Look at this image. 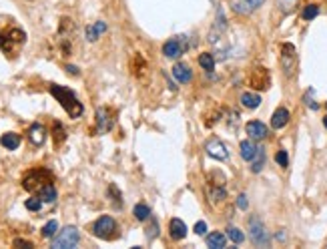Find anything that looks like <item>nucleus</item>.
I'll return each instance as SVG.
<instances>
[{"instance_id": "obj_1", "label": "nucleus", "mask_w": 327, "mask_h": 249, "mask_svg": "<svg viewBox=\"0 0 327 249\" xmlns=\"http://www.w3.org/2000/svg\"><path fill=\"white\" fill-rule=\"evenodd\" d=\"M50 94L57 98V101L61 103V107L69 113L71 119H79L82 113H84V107L82 103L77 98V94L69 88V86H61V84H50Z\"/></svg>"}, {"instance_id": "obj_2", "label": "nucleus", "mask_w": 327, "mask_h": 249, "mask_svg": "<svg viewBox=\"0 0 327 249\" xmlns=\"http://www.w3.org/2000/svg\"><path fill=\"white\" fill-rule=\"evenodd\" d=\"M52 181V175H50V171H46V169H34V171H28L26 175H24V179H22V187L26 189V191H30V193H38L46 183H50Z\"/></svg>"}, {"instance_id": "obj_3", "label": "nucleus", "mask_w": 327, "mask_h": 249, "mask_svg": "<svg viewBox=\"0 0 327 249\" xmlns=\"http://www.w3.org/2000/svg\"><path fill=\"white\" fill-rule=\"evenodd\" d=\"M79 241H81L79 229L69 225V227H65L63 231H59L52 237V247L54 249H73V247L79 245Z\"/></svg>"}, {"instance_id": "obj_4", "label": "nucleus", "mask_w": 327, "mask_h": 249, "mask_svg": "<svg viewBox=\"0 0 327 249\" xmlns=\"http://www.w3.org/2000/svg\"><path fill=\"white\" fill-rule=\"evenodd\" d=\"M90 231L98 239H113L117 235V221L111 215H102L92 223Z\"/></svg>"}, {"instance_id": "obj_5", "label": "nucleus", "mask_w": 327, "mask_h": 249, "mask_svg": "<svg viewBox=\"0 0 327 249\" xmlns=\"http://www.w3.org/2000/svg\"><path fill=\"white\" fill-rule=\"evenodd\" d=\"M247 225H249V237H251V241H253L257 247H267L269 241H271V235H269V231L265 229L263 221H261L259 217H249Z\"/></svg>"}, {"instance_id": "obj_6", "label": "nucleus", "mask_w": 327, "mask_h": 249, "mask_svg": "<svg viewBox=\"0 0 327 249\" xmlns=\"http://www.w3.org/2000/svg\"><path fill=\"white\" fill-rule=\"evenodd\" d=\"M189 48V40L187 36H177V38H171L163 44V55L167 59H181Z\"/></svg>"}, {"instance_id": "obj_7", "label": "nucleus", "mask_w": 327, "mask_h": 249, "mask_svg": "<svg viewBox=\"0 0 327 249\" xmlns=\"http://www.w3.org/2000/svg\"><path fill=\"white\" fill-rule=\"evenodd\" d=\"M205 151L209 157L217 159V161H225L229 157V151H227V147L217 139V137H211L207 143H205Z\"/></svg>"}, {"instance_id": "obj_8", "label": "nucleus", "mask_w": 327, "mask_h": 249, "mask_svg": "<svg viewBox=\"0 0 327 249\" xmlns=\"http://www.w3.org/2000/svg\"><path fill=\"white\" fill-rule=\"evenodd\" d=\"M263 2H265V0H233L231 8H233V12H235V14L247 16V14L255 12V10H257Z\"/></svg>"}, {"instance_id": "obj_9", "label": "nucleus", "mask_w": 327, "mask_h": 249, "mask_svg": "<svg viewBox=\"0 0 327 249\" xmlns=\"http://www.w3.org/2000/svg\"><path fill=\"white\" fill-rule=\"evenodd\" d=\"M281 65H283V71L287 75L293 73L295 65H297V57H295V46L293 44H283L281 48Z\"/></svg>"}, {"instance_id": "obj_10", "label": "nucleus", "mask_w": 327, "mask_h": 249, "mask_svg": "<svg viewBox=\"0 0 327 249\" xmlns=\"http://www.w3.org/2000/svg\"><path fill=\"white\" fill-rule=\"evenodd\" d=\"M113 115H111V111L108 109H96V131L98 133H108L113 129Z\"/></svg>"}, {"instance_id": "obj_11", "label": "nucleus", "mask_w": 327, "mask_h": 249, "mask_svg": "<svg viewBox=\"0 0 327 249\" xmlns=\"http://www.w3.org/2000/svg\"><path fill=\"white\" fill-rule=\"evenodd\" d=\"M245 131H247L249 139H253V141H261V139H265V137L269 135L267 127H265L261 121H251V123H247Z\"/></svg>"}, {"instance_id": "obj_12", "label": "nucleus", "mask_w": 327, "mask_h": 249, "mask_svg": "<svg viewBox=\"0 0 327 249\" xmlns=\"http://www.w3.org/2000/svg\"><path fill=\"white\" fill-rule=\"evenodd\" d=\"M28 139H30V143H32L34 147L44 145V141H46V129H44V125L32 123L30 129H28Z\"/></svg>"}, {"instance_id": "obj_13", "label": "nucleus", "mask_w": 327, "mask_h": 249, "mask_svg": "<svg viewBox=\"0 0 327 249\" xmlns=\"http://www.w3.org/2000/svg\"><path fill=\"white\" fill-rule=\"evenodd\" d=\"M249 81H251V86H255V88H259V90L269 88V73H267L265 69H255V71L251 73Z\"/></svg>"}, {"instance_id": "obj_14", "label": "nucleus", "mask_w": 327, "mask_h": 249, "mask_svg": "<svg viewBox=\"0 0 327 249\" xmlns=\"http://www.w3.org/2000/svg\"><path fill=\"white\" fill-rule=\"evenodd\" d=\"M169 235H171V239H175V241H181V239H185L187 237V225H185V221H181V219H171L169 221Z\"/></svg>"}, {"instance_id": "obj_15", "label": "nucleus", "mask_w": 327, "mask_h": 249, "mask_svg": "<svg viewBox=\"0 0 327 249\" xmlns=\"http://www.w3.org/2000/svg\"><path fill=\"white\" fill-rule=\"evenodd\" d=\"M173 77H175L181 84H187V83L193 81V73H191V69H189L187 65H183V63H179V65L173 67Z\"/></svg>"}, {"instance_id": "obj_16", "label": "nucleus", "mask_w": 327, "mask_h": 249, "mask_svg": "<svg viewBox=\"0 0 327 249\" xmlns=\"http://www.w3.org/2000/svg\"><path fill=\"white\" fill-rule=\"evenodd\" d=\"M207 245L211 249H223L227 245V235L221 233V231H213L207 235Z\"/></svg>"}, {"instance_id": "obj_17", "label": "nucleus", "mask_w": 327, "mask_h": 249, "mask_svg": "<svg viewBox=\"0 0 327 249\" xmlns=\"http://www.w3.org/2000/svg\"><path fill=\"white\" fill-rule=\"evenodd\" d=\"M287 123H289V111L283 109V107H279L273 113V117H271V127H273V129H283Z\"/></svg>"}, {"instance_id": "obj_18", "label": "nucleus", "mask_w": 327, "mask_h": 249, "mask_svg": "<svg viewBox=\"0 0 327 249\" xmlns=\"http://www.w3.org/2000/svg\"><path fill=\"white\" fill-rule=\"evenodd\" d=\"M104 32H106V22L96 20V22H92L90 26H86V40L94 42V40H98V36L104 34Z\"/></svg>"}, {"instance_id": "obj_19", "label": "nucleus", "mask_w": 327, "mask_h": 249, "mask_svg": "<svg viewBox=\"0 0 327 249\" xmlns=\"http://www.w3.org/2000/svg\"><path fill=\"white\" fill-rule=\"evenodd\" d=\"M239 149H241V157L245 159V161H253V157H255V153H257V145L253 143V139H247V141H241V145H239Z\"/></svg>"}, {"instance_id": "obj_20", "label": "nucleus", "mask_w": 327, "mask_h": 249, "mask_svg": "<svg viewBox=\"0 0 327 249\" xmlns=\"http://www.w3.org/2000/svg\"><path fill=\"white\" fill-rule=\"evenodd\" d=\"M0 145H2L4 149H8V151H14V149L20 147V135L16 133H6L0 137Z\"/></svg>"}, {"instance_id": "obj_21", "label": "nucleus", "mask_w": 327, "mask_h": 249, "mask_svg": "<svg viewBox=\"0 0 327 249\" xmlns=\"http://www.w3.org/2000/svg\"><path fill=\"white\" fill-rule=\"evenodd\" d=\"M38 197L42 199L44 203H54V201H57V189H54V183H52V181L46 183V185L38 191Z\"/></svg>"}, {"instance_id": "obj_22", "label": "nucleus", "mask_w": 327, "mask_h": 249, "mask_svg": "<svg viewBox=\"0 0 327 249\" xmlns=\"http://www.w3.org/2000/svg\"><path fill=\"white\" fill-rule=\"evenodd\" d=\"M241 105L245 109H257L261 105V96L257 92H243L241 94Z\"/></svg>"}, {"instance_id": "obj_23", "label": "nucleus", "mask_w": 327, "mask_h": 249, "mask_svg": "<svg viewBox=\"0 0 327 249\" xmlns=\"http://www.w3.org/2000/svg\"><path fill=\"white\" fill-rule=\"evenodd\" d=\"M265 167V149L261 145H257V153L251 161V171L253 173H261V169Z\"/></svg>"}, {"instance_id": "obj_24", "label": "nucleus", "mask_w": 327, "mask_h": 249, "mask_svg": "<svg viewBox=\"0 0 327 249\" xmlns=\"http://www.w3.org/2000/svg\"><path fill=\"white\" fill-rule=\"evenodd\" d=\"M199 65L203 67V71L213 73L215 71V57L211 53H203V55H199Z\"/></svg>"}, {"instance_id": "obj_25", "label": "nucleus", "mask_w": 327, "mask_h": 249, "mask_svg": "<svg viewBox=\"0 0 327 249\" xmlns=\"http://www.w3.org/2000/svg\"><path fill=\"white\" fill-rule=\"evenodd\" d=\"M133 215H135V219H139V221H147V219L151 217V209H149L145 203H139V205H135Z\"/></svg>"}, {"instance_id": "obj_26", "label": "nucleus", "mask_w": 327, "mask_h": 249, "mask_svg": "<svg viewBox=\"0 0 327 249\" xmlns=\"http://www.w3.org/2000/svg\"><path fill=\"white\" fill-rule=\"evenodd\" d=\"M57 231H59V223L54 221V219H50V221H48V223L42 227V231H40V233H42V237H46V239H52L54 235H57Z\"/></svg>"}, {"instance_id": "obj_27", "label": "nucleus", "mask_w": 327, "mask_h": 249, "mask_svg": "<svg viewBox=\"0 0 327 249\" xmlns=\"http://www.w3.org/2000/svg\"><path fill=\"white\" fill-rule=\"evenodd\" d=\"M52 135H54V143H57V145H61V143L67 139V131H65L63 123H54V127H52Z\"/></svg>"}, {"instance_id": "obj_28", "label": "nucleus", "mask_w": 327, "mask_h": 249, "mask_svg": "<svg viewBox=\"0 0 327 249\" xmlns=\"http://www.w3.org/2000/svg\"><path fill=\"white\" fill-rule=\"evenodd\" d=\"M227 197V191L223 189V187H215V189H209V199L213 203H217V201H223V199Z\"/></svg>"}, {"instance_id": "obj_29", "label": "nucleus", "mask_w": 327, "mask_h": 249, "mask_svg": "<svg viewBox=\"0 0 327 249\" xmlns=\"http://www.w3.org/2000/svg\"><path fill=\"white\" fill-rule=\"evenodd\" d=\"M227 237H229L233 243H237V245L245 241V235H243V231H241L239 227H229V229H227Z\"/></svg>"}, {"instance_id": "obj_30", "label": "nucleus", "mask_w": 327, "mask_h": 249, "mask_svg": "<svg viewBox=\"0 0 327 249\" xmlns=\"http://www.w3.org/2000/svg\"><path fill=\"white\" fill-rule=\"evenodd\" d=\"M42 199L40 197H30V199H26V201H24V205H26V209L28 211H40L42 209Z\"/></svg>"}, {"instance_id": "obj_31", "label": "nucleus", "mask_w": 327, "mask_h": 249, "mask_svg": "<svg viewBox=\"0 0 327 249\" xmlns=\"http://www.w3.org/2000/svg\"><path fill=\"white\" fill-rule=\"evenodd\" d=\"M317 14H319V6H317V4H307V6L303 8V12H301L303 20H313Z\"/></svg>"}, {"instance_id": "obj_32", "label": "nucleus", "mask_w": 327, "mask_h": 249, "mask_svg": "<svg viewBox=\"0 0 327 249\" xmlns=\"http://www.w3.org/2000/svg\"><path fill=\"white\" fill-rule=\"evenodd\" d=\"M108 195L113 197L111 201H113L115 207H121V205H123V201H121V193H119V189H117L115 185H108Z\"/></svg>"}, {"instance_id": "obj_33", "label": "nucleus", "mask_w": 327, "mask_h": 249, "mask_svg": "<svg viewBox=\"0 0 327 249\" xmlns=\"http://www.w3.org/2000/svg\"><path fill=\"white\" fill-rule=\"evenodd\" d=\"M275 161H277V165H279V167H287V165H289V157H287V151H283V149H281V151L275 155Z\"/></svg>"}, {"instance_id": "obj_34", "label": "nucleus", "mask_w": 327, "mask_h": 249, "mask_svg": "<svg viewBox=\"0 0 327 249\" xmlns=\"http://www.w3.org/2000/svg\"><path fill=\"white\" fill-rule=\"evenodd\" d=\"M157 235H159V223H157V221H153V223H151V227L147 229V237H149V239H153V237H157Z\"/></svg>"}, {"instance_id": "obj_35", "label": "nucleus", "mask_w": 327, "mask_h": 249, "mask_svg": "<svg viewBox=\"0 0 327 249\" xmlns=\"http://www.w3.org/2000/svg\"><path fill=\"white\" fill-rule=\"evenodd\" d=\"M311 94H313V90H309V92L305 94V103H307V107H309V109L317 111V109H319V105H317V103L313 101V98H311Z\"/></svg>"}, {"instance_id": "obj_36", "label": "nucleus", "mask_w": 327, "mask_h": 249, "mask_svg": "<svg viewBox=\"0 0 327 249\" xmlns=\"http://www.w3.org/2000/svg\"><path fill=\"white\" fill-rule=\"evenodd\" d=\"M195 233L197 235H205L207 233V223L205 221H197L195 223Z\"/></svg>"}, {"instance_id": "obj_37", "label": "nucleus", "mask_w": 327, "mask_h": 249, "mask_svg": "<svg viewBox=\"0 0 327 249\" xmlns=\"http://www.w3.org/2000/svg\"><path fill=\"white\" fill-rule=\"evenodd\" d=\"M247 205H249V203H247V195H239V197H237V207L245 211V209H247Z\"/></svg>"}, {"instance_id": "obj_38", "label": "nucleus", "mask_w": 327, "mask_h": 249, "mask_svg": "<svg viewBox=\"0 0 327 249\" xmlns=\"http://www.w3.org/2000/svg\"><path fill=\"white\" fill-rule=\"evenodd\" d=\"M8 36H2V34H0V48H2V51H8Z\"/></svg>"}, {"instance_id": "obj_39", "label": "nucleus", "mask_w": 327, "mask_h": 249, "mask_svg": "<svg viewBox=\"0 0 327 249\" xmlns=\"http://www.w3.org/2000/svg\"><path fill=\"white\" fill-rule=\"evenodd\" d=\"M14 245L16 247H32L30 241H24V239H14Z\"/></svg>"}, {"instance_id": "obj_40", "label": "nucleus", "mask_w": 327, "mask_h": 249, "mask_svg": "<svg viewBox=\"0 0 327 249\" xmlns=\"http://www.w3.org/2000/svg\"><path fill=\"white\" fill-rule=\"evenodd\" d=\"M67 71H69V75H75V77L79 75V69H77V67H73V65H67Z\"/></svg>"}, {"instance_id": "obj_41", "label": "nucleus", "mask_w": 327, "mask_h": 249, "mask_svg": "<svg viewBox=\"0 0 327 249\" xmlns=\"http://www.w3.org/2000/svg\"><path fill=\"white\" fill-rule=\"evenodd\" d=\"M323 125H325V129H327V117H323Z\"/></svg>"}, {"instance_id": "obj_42", "label": "nucleus", "mask_w": 327, "mask_h": 249, "mask_svg": "<svg viewBox=\"0 0 327 249\" xmlns=\"http://www.w3.org/2000/svg\"><path fill=\"white\" fill-rule=\"evenodd\" d=\"M291 2H295V0H291Z\"/></svg>"}]
</instances>
